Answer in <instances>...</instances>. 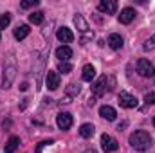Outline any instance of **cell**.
I'll return each instance as SVG.
<instances>
[{"mask_svg":"<svg viewBox=\"0 0 155 153\" xmlns=\"http://www.w3.org/2000/svg\"><path fill=\"white\" fill-rule=\"evenodd\" d=\"M128 141H130V146L135 148L137 151H146V150H150V146H152V142H153L152 137H150V133L144 132V130L134 132Z\"/></svg>","mask_w":155,"mask_h":153,"instance_id":"6da1fadb","label":"cell"},{"mask_svg":"<svg viewBox=\"0 0 155 153\" xmlns=\"http://www.w3.org/2000/svg\"><path fill=\"white\" fill-rule=\"evenodd\" d=\"M15 77H16V65H15V61L13 60H9L5 65H4V77H2V88L5 90V88H9L11 85H13V81H15Z\"/></svg>","mask_w":155,"mask_h":153,"instance_id":"7a4b0ae2","label":"cell"},{"mask_svg":"<svg viewBox=\"0 0 155 153\" xmlns=\"http://www.w3.org/2000/svg\"><path fill=\"white\" fill-rule=\"evenodd\" d=\"M117 99H119V105H121L123 108H135V106L139 105L137 97L132 96V94H128V92H121Z\"/></svg>","mask_w":155,"mask_h":153,"instance_id":"3957f363","label":"cell"},{"mask_svg":"<svg viewBox=\"0 0 155 153\" xmlns=\"http://www.w3.org/2000/svg\"><path fill=\"white\" fill-rule=\"evenodd\" d=\"M137 72L143 77H153L155 69L148 60H139V61H137Z\"/></svg>","mask_w":155,"mask_h":153,"instance_id":"277c9868","label":"cell"},{"mask_svg":"<svg viewBox=\"0 0 155 153\" xmlns=\"http://www.w3.org/2000/svg\"><path fill=\"white\" fill-rule=\"evenodd\" d=\"M101 148H103V151L112 153V151H116L117 148H119V144H117V141L114 139V137L103 133V135H101Z\"/></svg>","mask_w":155,"mask_h":153,"instance_id":"5b68a950","label":"cell"},{"mask_svg":"<svg viewBox=\"0 0 155 153\" xmlns=\"http://www.w3.org/2000/svg\"><path fill=\"white\" fill-rule=\"evenodd\" d=\"M107 92V76H101L94 85H92V97H101Z\"/></svg>","mask_w":155,"mask_h":153,"instance_id":"8992f818","label":"cell"},{"mask_svg":"<svg viewBox=\"0 0 155 153\" xmlns=\"http://www.w3.org/2000/svg\"><path fill=\"white\" fill-rule=\"evenodd\" d=\"M60 74L58 72H54V70H49L47 72V76H45V85H47V88L49 90H58V86H60Z\"/></svg>","mask_w":155,"mask_h":153,"instance_id":"52a82bcc","label":"cell"},{"mask_svg":"<svg viewBox=\"0 0 155 153\" xmlns=\"http://www.w3.org/2000/svg\"><path fill=\"white\" fill-rule=\"evenodd\" d=\"M97 9L105 15H114L117 11V2L116 0H101L97 4Z\"/></svg>","mask_w":155,"mask_h":153,"instance_id":"ba28073f","label":"cell"},{"mask_svg":"<svg viewBox=\"0 0 155 153\" xmlns=\"http://www.w3.org/2000/svg\"><path fill=\"white\" fill-rule=\"evenodd\" d=\"M56 124H58L60 130H69V128L72 126V115L67 114V112L60 114L58 117H56Z\"/></svg>","mask_w":155,"mask_h":153,"instance_id":"9c48e42d","label":"cell"},{"mask_svg":"<svg viewBox=\"0 0 155 153\" xmlns=\"http://www.w3.org/2000/svg\"><path fill=\"white\" fill-rule=\"evenodd\" d=\"M74 25L78 27V31H79L81 34H88V36H92L90 31H88L90 27H88V24L85 22V18H83L81 15H76V16H74Z\"/></svg>","mask_w":155,"mask_h":153,"instance_id":"30bf717a","label":"cell"},{"mask_svg":"<svg viewBox=\"0 0 155 153\" xmlns=\"http://www.w3.org/2000/svg\"><path fill=\"white\" fill-rule=\"evenodd\" d=\"M134 18H135V9H132V7H124L119 15L121 24H130V22H134Z\"/></svg>","mask_w":155,"mask_h":153,"instance_id":"8fae6325","label":"cell"},{"mask_svg":"<svg viewBox=\"0 0 155 153\" xmlns=\"http://www.w3.org/2000/svg\"><path fill=\"white\" fill-rule=\"evenodd\" d=\"M71 56H72V49H71L69 45H61V47L56 49V58H58L60 61H69Z\"/></svg>","mask_w":155,"mask_h":153,"instance_id":"7c38bea8","label":"cell"},{"mask_svg":"<svg viewBox=\"0 0 155 153\" xmlns=\"http://www.w3.org/2000/svg\"><path fill=\"white\" fill-rule=\"evenodd\" d=\"M56 36H58L60 41H63V43H71V41L74 40L72 31H71V29H67V27H60V29H58V33H56Z\"/></svg>","mask_w":155,"mask_h":153,"instance_id":"4fadbf2b","label":"cell"},{"mask_svg":"<svg viewBox=\"0 0 155 153\" xmlns=\"http://www.w3.org/2000/svg\"><path fill=\"white\" fill-rule=\"evenodd\" d=\"M99 115H101L103 119H107V121H114L117 114H116V110H114L112 106L105 105V106H101V108H99Z\"/></svg>","mask_w":155,"mask_h":153,"instance_id":"5bb4252c","label":"cell"},{"mask_svg":"<svg viewBox=\"0 0 155 153\" xmlns=\"http://www.w3.org/2000/svg\"><path fill=\"white\" fill-rule=\"evenodd\" d=\"M18 146H20V139H18V137H11V139L5 142V146H4V151L5 153H15L18 150Z\"/></svg>","mask_w":155,"mask_h":153,"instance_id":"9a60e30c","label":"cell"},{"mask_svg":"<svg viewBox=\"0 0 155 153\" xmlns=\"http://www.w3.org/2000/svg\"><path fill=\"white\" fill-rule=\"evenodd\" d=\"M79 135L83 137V139H90L92 135H94V124H81V128H79Z\"/></svg>","mask_w":155,"mask_h":153,"instance_id":"2e32d148","label":"cell"},{"mask_svg":"<svg viewBox=\"0 0 155 153\" xmlns=\"http://www.w3.org/2000/svg\"><path fill=\"white\" fill-rule=\"evenodd\" d=\"M108 45L117 50V49H121V47L124 45V41H123V38H121L119 34H110V36H108Z\"/></svg>","mask_w":155,"mask_h":153,"instance_id":"e0dca14e","label":"cell"},{"mask_svg":"<svg viewBox=\"0 0 155 153\" xmlns=\"http://www.w3.org/2000/svg\"><path fill=\"white\" fill-rule=\"evenodd\" d=\"M29 31H31V29H29V25H18V27L15 29V33H13V34H15V38H16V40H24L27 34H29Z\"/></svg>","mask_w":155,"mask_h":153,"instance_id":"ac0fdd59","label":"cell"},{"mask_svg":"<svg viewBox=\"0 0 155 153\" xmlns=\"http://www.w3.org/2000/svg\"><path fill=\"white\" fill-rule=\"evenodd\" d=\"M94 76H96V69H94L92 65H85V67H83V79H85V81H92Z\"/></svg>","mask_w":155,"mask_h":153,"instance_id":"d6986e66","label":"cell"},{"mask_svg":"<svg viewBox=\"0 0 155 153\" xmlns=\"http://www.w3.org/2000/svg\"><path fill=\"white\" fill-rule=\"evenodd\" d=\"M29 22L35 24V25L41 24V22H43V13H41V11H35V13H31V15H29Z\"/></svg>","mask_w":155,"mask_h":153,"instance_id":"ffe728a7","label":"cell"},{"mask_svg":"<svg viewBox=\"0 0 155 153\" xmlns=\"http://www.w3.org/2000/svg\"><path fill=\"white\" fill-rule=\"evenodd\" d=\"M72 70V65L69 61H60L58 63V72H63V74H69Z\"/></svg>","mask_w":155,"mask_h":153,"instance_id":"44dd1931","label":"cell"},{"mask_svg":"<svg viewBox=\"0 0 155 153\" xmlns=\"http://www.w3.org/2000/svg\"><path fill=\"white\" fill-rule=\"evenodd\" d=\"M9 22H11V15H9V13H4V15L0 16V31L5 29V27L9 25Z\"/></svg>","mask_w":155,"mask_h":153,"instance_id":"7402d4cb","label":"cell"},{"mask_svg":"<svg viewBox=\"0 0 155 153\" xmlns=\"http://www.w3.org/2000/svg\"><path fill=\"white\" fill-rule=\"evenodd\" d=\"M38 4V0H25V2H20V9H31V7H36Z\"/></svg>","mask_w":155,"mask_h":153,"instance_id":"603a6c76","label":"cell"},{"mask_svg":"<svg viewBox=\"0 0 155 153\" xmlns=\"http://www.w3.org/2000/svg\"><path fill=\"white\" fill-rule=\"evenodd\" d=\"M143 49H144V50H153V49H155V34L152 36V38H148L146 41H144Z\"/></svg>","mask_w":155,"mask_h":153,"instance_id":"cb8c5ba5","label":"cell"},{"mask_svg":"<svg viewBox=\"0 0 155 153\" xmlns=\"http://www.w3.org/2000/svg\"><path fill=\"white\" fill-rule=\"evenodd\" d=\"M79 90H81V88H79V85H76V83H71V85H69V88H67V92H69L71 96H78V94H79Z\"/></svg>","mask_w":155,"mask_h":153,"instance_id":"d4e9b609","label":"cell"},{"mask_svg":"<svg viewBox=\"0 0 155 153\" xmlns=\"http://www.w3.org/2000/svg\"><path fill=\"white\" fill-rule=\"evenodd\" d=\"M144 103L146 105H155V92H150L144 96Z\"/></svg>","mask_w":155,"mask_h":153,"instance_id":"484cf974","label":"cell"},{"mask_svg":"<svg viewBox=\"0 0 155 153\" xmlns=\"http://www.w3.org/2000/svg\"><path fill=\"white\" fill-rule=\"evenodd\" d=\"M27 88H29V85H27V83H22V86H20V90H24V92H25Z\"/></svg>","mask_w":155,"mask_h":153,"instance_id":"4316f807","label":"cell"},{"mask_svg":"<svg viewBox=\"0 0 155 153\" xmlns=\"http://www.w3.org/2000/svg\"><path fill=\"white\" fill-rule=\"evenodd\" d=\"M85 153H96V151L94 150H88V151H85Z\"/></svg>","mask_w":155,"mask_h":153,"instance_id":"83f0119b","label":"cell"},{"mask_svg":"<svg viewBox=\"0 0 155 153\" xmlns=\"http://www.w3.org/2000/svg\"><path fill=\"white\" fill-rule=\"evenodd\" d=\"M153 126H155V117H153Z\"/></svg>","mask_w":155,"mask_h":153,"instance_id":"f1b7e54d","label":"cell"}]
</instances>
